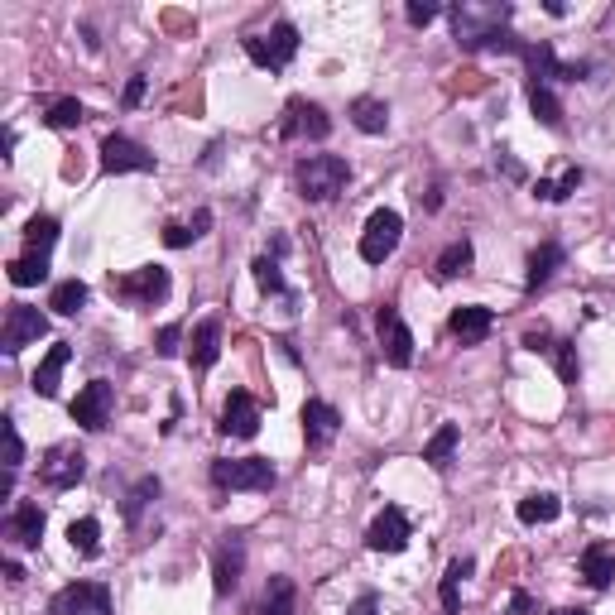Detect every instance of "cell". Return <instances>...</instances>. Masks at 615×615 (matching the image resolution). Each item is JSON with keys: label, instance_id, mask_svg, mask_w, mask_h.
<instances>
[{"label": "cell", "instance_id": "cell-1", "mask_svg": "<svg viewBox=\"0 0 615 615\" xmlns=\"http://www.w3.org/2000/svg\"><path fill=\"white\" fill-rule=\"evenodd\" d=\"M294 183H298V197H303V202H332V197L346 193L351 164H346L342 154H308V159H298Z\"/></svg>", "mask_w": 615, "mask_h": 615}, {"label": "cell", "instance_id": "cell-2", "mask_svg": "<svg viewBox=\"0 0 615 615\" xmlns=\"http://www.w3.org/2000/svg\"><path fill=\"white\" fill-rule=\"evenodd\" d=\"M510 15H515L510 5H457V10H452V34H457V49H467V53L491 49V39L510 25Z\"/></svg>", "mask_w": 615, "mask_h": 615}, {"label": "cell", "instance_id": "cell-3", "mask_svg": "<svg viewBox=\"0 0 615 615\" xmlns=\"http://www.w3.org/2000/svg\"><path fill=\"white\" fill-rule=\"evenodd\" d=\"M279 481L270 457H222L212 462V486L217 491H270Z\"/></svg>", "mask_w": 615, "mask_h": 615}, {"label": "cell", "instance_id": "cell-4", "mask_svg": "<svg viewBox=\"0 0 615 615\" xmlns=\"http://www.w3.org/2000/svg\"><path fill=\"white\" fill-rule=\"evenodd\" d=\"M241 44H246V53H250V63H255V68L284 73V68L294 63V53H298V29L289 25V20H279L270 34H246Z\"/></svg>", "mask_w": 615, "mask_h": 615}, {"label": "cell", "instance_id": "cell-5", "mask_svg": "<svg viewBox=\"0 0 615 615\" xmlns=\"http://www.w3.org/2000/svg\"><path fill=\"white\" fill-rule=\"evenodd\" d=\"M173 289V279L164 265H145V270H135V274H111V294H121L125 303H140V308H154V303H164Z\"/></svg>", "mask_w": 615, "mask_h": 615}, {"label": "cell", "instance_id": "cell-6", "mask_svg": "<svg viewBox=\"0 0 615 615\" xmlns=\"http://www.w3.org/2000/svg\"><path fill=\"white\" fill-rule=\"evenodd\" d=\"M399 236H404V217L394 212V207H380V212H370L366 231H361V260L366 265H385L399 246Z\"/></svg>", "mask_w": 615, "mask_h": 615}, {"label": "cell", "instance_id": "cell-7", "mask_svg": "<svg viewBox=\"0 0 615 615\" xmlns=\"http://www.w3.org/2000/svg\"><path fill=\"white\" fill-rule=\"evenodd\" d=\"M327 135H332V116L318 101L289 97L284 116H279V140H327Z\"/></svg>", "mask_w": 615, "mask_h": 615}, {"label": "cell", "instance_id": "cell-8", "mask_svg": "<svg viewBox=\"0 0 615 615\" xmlns=\"http://www.w3.org/2000/svg\"><path fill=\"white\" fill-rule=\"evenodd\" d=\"M82 476H87V452L73 443H53L44 452V462H39V481L49 491H73Z\"/></svg>", "mask_w": 615, "mask_h": 615}, {"label": "cell", "instance_id": "cell-9", "mask_svg": "<svg viewBox=\"0 0 615 615\" xmlns=\"http://www.w3.org/2000/svg\"><path fill=\"white\" fill-rule=\"evenodd\" d=\"M39 337H49V318L39 313V308H29V303H10V313H5V327H0V351L5 356H20L29 342H39Z\"/></svg>", "mask_w": 615, "mask_h": 615}, {"label": "cell", "instance_id": "cell-10", "mask_svg": "<svg viewBox=\"0 0 615 615\" xmlns=\"http://www.w3.org/2000/svg\"><path fill=\"white\" fill-rule=\"evenodd\" d=\"M519 58H524V68H529V77L534 82H582V77L591 73V63H558V53H553V44H524L519 49Z\"/></svg>", "mask_w": 615, "mask_h": 615}, {"label": "cell", "instance_id": "cell-11", "mask_svg": "<svg viewBox=\"0 0 615 615\" xmlns=\"http://www.w3.org/2000/svg\"><path fill=\"white\" fill-rule=\"evenodd\" d=\"M375 327H380V351H385V361H390L394 370L414 366V332H409V322L399 318L394 303H385V308L375 313Z\"/></svg>", "mask_w": 615, "mask_h": 615}, {"label": "cell", "instance_id": "cell-12", "mask_svg": "<svg viewBox=\"0 0 615 615\" xmlns=\"http://www.w3.org/2000/svg\"><path fill=\"white\" fill-rule=\"evenodd\" d=\"M111 409H116V385H111V380H92V385H82L73 399V423L87 428V433H101V428L111 423Z\"/></svg>", "mask_w": 615, "mask_h": 615}, {"label": "cell", "instance_id": "cell-13", "mask_svg": "<svg viewBox=\"0 0 615 615\" xmlns=\"http://www.w3.org/2000/svg\"><path fill=\"white\" fill-rule=\"evenodd\" d=\"M159 159L130 135H106L101 140V173H154Z\"/></svg>", "mask_w": 615, "mask_h": 615}, {"label": "cell", "instance_id": "cell-14", "mask_svg": "<svg viewBox=\"0 0 615 615\" xmlns=\"http://www.w3.org/2000/svg\"><path fill=\"white\" fill-rule=\"evenodd\" d=\"M49 615H111V587L106 582H73L49 601Z\"/></svg>", "mask_w": 615, "mask_h": 615}, {"label": "cell", "instance_id": "cell-15", "mask_svg": "<svg viewBox=\"0 0 615 615\" xmlns=\"http://www.w3.org/2000/svg\"><path fill=\"white\" fill-rule=\"evenodd\" d=\"M409 539H414V524H409V515H404L399 505H385L380 515L370 519V529H366V548H370V553H404V548H409Z\"/></svg>", "mask_w": 615, "mask_h": 615}, {"label": "cell", "instance_id": "cell-16", "mask_svg": "<svg viewBox=\"0 0 615 615\" xmlns=\"http://www.w3.org/2000/svg\"><path fill=\"white\" fill-rule=\"evenodd\" d=\"M222 433L226 438H255L260 433V399L250 390H231L222 404Z\"/></svg>", "mask_w": 615, "mask_h": 615}, {"label": "cell", "instance_id": "cell-17", "mask_svg": "<svg viewBox=\"0 0 615 615\" xmlns=\"http://www.w3.org/2000/svg\"><path fill=\"white\" fill-rule=\"evenodd\" d=\"M241 572H246V543L236 534H226L217 558H212V587H217V596H231L241 587Z\"/></svg>", "mask_w": 615, "mask_h": 615}, {"label": "cell", "instance_id": "cell-18", "mask_svg": "<svg viewBox=\"0 0 615 615\" xmlns=\"http://www.w3.org/2000/svg\"><path fill=\"white\" fill-rule=\"evenodd\" d=\"M491 327H495V313L486 308V303H462V308H452V318H447V332H452L462 346L486 342Z\"/></svg>", "mask_w": 615, "mask_h": 615}, {"label": "cell", "instance_id": "cell-19", "mask_svg": "<svg viewBox=\"0 0 615 615\" xmlns=\"http://www.w3.org/2000/svg\"><path fill=\"white\" fill-rule=\"evenodd\" d=\"M337 433H342V414L327 399H308L303 404V438H308V447H332Z\"/></svg>", "mask_w": 615, "mask_h": 615}, {"label": "cell", "instance_id": "cell-20", "mask_svg": "<svg viewBox=\"0 0 615 615\" xmlns=\"http://www.w3.org/2000/svg\"><path fill=\"white\" fill-rule=\"evenodd\" d=\"M5 539L20 543V548H39V539H44V510H39V500H15V510L5 515Z\"/></svg>", "mask_w": 615, "mask_h": 615}, {"label": "cell", "instance_id": "cell-21", "mask_svg": "<svg viewBox=\"0 0 615 615\" xmlns=\"http://www.w3.org/2000/svg\"><path fill=\"white\" fill-rule=\"evenodd\" d=\"M188 361H193V370H212L217 361H222V318H202L193 327Z\"/></svg>", "mask_w": 615, "mask_h": 615}, {"label": "cell", "instance_id": "cell-22", "mask_svg": "<svg viewBox=\"0 0 615 615\" xmlns=\"http://www.w3.org/2000/svg\"><path fill=\"white\" fill-rule=\"evenodd\" d=\"M563 260H567V250L558 246V241H543L534 255H529V274H524V289L534 294V289H543L553 274L563 270Z\"/></svg>", "mask_w": 615, "mask_h": 615}, {"label": "cell", "instance_id": "cell-23", "mask_svg": "<svg viewBox=\"0 0 615 615\" xmlns=\"http://www.w3.org/2000/svg\"><path fill=\"white\" fill-rule=\"evenodd\" d=\"M73 361V346L68 342H53L49 346V356L39 361V370H34V394L39 399H53L58 394V375H63V366Z\"/></svg>", "mask_w": 615, "mask_h": 615}, {"label": "cell", "instance_id": "cell-24", "mask_svg": "<svg viewBox=\"0 0 615 615\" xmlns=\"http://www.w3.org/2000/svg\"><path fill=\"white\" fill-rule=\"evenodd\" d=\"M582 577H587V587H596V591H606L615 582V553L606 548V543H587L582 548Z\"/></svg>", "mask_w": 615, "mask_h": 615}, {"label": "cell", "instance_id": "cell-25", "mask_svg": "<svg viewBox=\"0 0 615 615\" xmlns=\"http://www.w3.org/2000/svg\"><path fill=\"white\" fill-rule=\"evenodd\" d=\"M351 125H356L361 135H385V130H390V101L356 97L351 101Z\"/></svg>", "mask_w": 615, "mask_h": 615}, {"label": "cell", "instance_id": "cell-26", "mask_svg": "<svg viewBox=\"0 0 615 615\" xmlns=\"http://www.w3.org/2000/svg\"><path fill=\"white\" fill-rule=\"evenodd\" d=\"M471 265H476V250H471V241L462 236V241H452V246L438 255V265H433V279H438V284H452V279L471 274Z\"/></svg>", "mask_w": 615, "mask_h": 615}, {"label": "cell", "instance_id": "cell-27", "mask_svg": "<svg viewBox=\"0 0 615 615\" xmlns=\"http://www.w3.org/2000/svg\"><path fill=\"white\" fill-rule=\"evenodd\" d=\"M457 443H462V428L457 423H443L433 438H428V447H423V462L433 471H447L452 467V452H457Z\"/></svg>", "mask_w": 615, "mask_h": 615}, {"label": "cell", "instance_id": "cell-28", "mask_svg": "<svg viewBox=\"0 0 615 615\" xmlns=\"http://www.w3.org/2000/svg\"><path fill=\"white\" fill-rule=\"evenodd\" d=\"M519 524H553V519L563 515V500L558 495H548V491H534V495H524L519 500Z\"/></svg>", "mask_w": 615, "mask_h": 615}, {"label": "cell", "instance_id": "cell-29", "mask_svg": "<svg viewBox=\"0 0 615 615\" xmlns=\"http://www.w3.org/2000/svg\"><path fill=\"white\" fill-rule=\"evenodd\" d=\"M87 298H92V289H87L82 279H63V284H53L49 308L53 313H63V318H77V313L87 308Z\"/></svg>", "mask_w": 615, "mask_h": 615}, {"label": "cell", "instance_id": "cell-30", "mask_svg": "<svg viewBox=\"0 0 615 615\" xmlns=\"http://www.w3.org/2000/svg\"><path fill=\"white\" fill-rule=\"evenodd\" d=\"M44 279H49V255L25 250V255L10 260V284H15V289H34V284H44Z\"/></svg>", "mask_w": 615, "mask_h": 615}, {"label": "cell", "instance_id": "cell-31", "mask_svg": "<svg viewBox=\"0 0 615 615\" xmlns=\"http://www.w3.org/2000/svg\"><path fill=\"white\" fill-rule=\"evenodd\" d=\"M471 558H452L447 563V577H443V587H438V601H443V611L447 615H457L462 611V577H471Z\"/></svg>", "mask_w": 615, "mask_h": 615}, {"label": "cell", "instance_id": "cell-32", "mask_svg": "<svg viewBox=\"0 0 615 615\" xmlns=\"http://www.w3.org/2000/svg\"><path fill=\"white\" fill-rule=\"evenodd\" d=\"M250 270H255V284H260L265 294H274V298H289V303H298V294H294V289H289V279H284V270H279V260H274V255H260V260H255Z\"/></svg>", "mask_w": 615, "mask_h": 615}, {"label": "cell", "instance_id": "cell-33", "mask_svg": "<svg viewBox=\"0 0 615 615\" xmlns=\"http://www.w3.org/2000/svg\"><path fill=\"white\" fill-rule=\"evenodd\" d=\"M529 111L539 116L548 130H563V101L553 97V87H543V82H529Z\"/></svg>", "mask_w": 615, "mask_h": 615}, {"label": "cell", "instance_id": "cell-34", "mask_svg": "<svg viewBox=\"0 0 615 615\" xmlns=\"http://www.w3.org/2000/svg\"><path fill=\"white\" fill-rule=\"evenodd\" d=\"M294 606H298L294 577H270V587H265V615H294Z\"/></svg>", "mask_w": 615, "mask_h": 615}, {"label": "cell", "instance_id": "cell-35", "mask_svg": "<svg viewBox=\"0 0 615 615\" xmlns=\"http://www.w3.org/2000/svg\"><path fill=\"white\" fill-rule=\"evenodd\" d=\"M68 543H73V553H82V558H97L101 553V524L92 515L73 519V524H68Z\"/></svg>", "mask_w": 615, "mask_h": 615}, {"label": "cell", "instance_id": "cell-36", "mask_svg": "<svg viewBox=\"0 0 615 615\" xmlns=\"http://www.w3.org/2000/svg\"><path fill=\"white\" fill-rule=\"evenodd\" d=\"M159 491H164V486H159V476H140V481H135V491L125 495V524H140V515H145V505L149 500H159Z\"/></svg>", "mask_w": 615, "mask_h": 615}, {"label": "cell", "instance_id": "cell-37", "mask_svg": "<svg viewBox=\"0 0 615 615\" xmlns=\"http://www.w3.org/2000/svg\"><path fill=\"white\" fill-rule=\"evenodd\" d=\"M577 188H582V169H567L558 183H553V178H539V183H534V197H539V202H567Z\"/></svg>", "mask_w": 615, "mask_h": 615}, {"label": "cell", "instance_id": "cell-38", "mask_svg": "<svg viewBox=\"0 0 615 615\" xmlns=\"http://www.w3.org/2000/svg\"><path fill=\"white\" fill-rule=\"evenodd\" d=\"M82 121H87V111H82V101L77 97L53 101L49 111H44V125H49V130H77Z\"/></svg>", "mask_w": 615, "mask_h": 615}, {"label": "cell", "instance_id": "cell-39", "mask_svg": "<svg viewBox=\"0 0 615 615\" xmlns=\"http://www.w3.org/2000/svg\"><path fill=\"white\" fill-rule=\"evenodd\" d=\"M53 246H58V222H53V217H29L25 250H34V255H49Z\"/></svg>", "mask_w": 615, "mask_h": 615}, {"label": "cell", "instance_id": "cell-40", "mask_svg": "<svg viewBox=\"0 0 615 615\" xmlns=\"http://www.w3.org/2000/svg\"><path fill=\"white\" fill-rule=\"evenodd\" d=\"M553 366H558V380H563V385H577V375H582V366H577V342L558 337V342H553Z\"/></svg>", "mask_w": 615, "mask_h": 615}, {"label": "cell", "instance_id": "cell-41", "mask_svg": "<svg viewBox=\"0 0 615 615\" xmlns=\"http://www.w3.org/2000/svg\"><path fill=\"white\" fill-rule=\"evenodd\" d=\"M0 438H5V471H20V462H25V438H20L15 419H0Z\"/></svg>", "mask_w": 615, "mask_h": 615}, {"label": "cell", "instance_id": "cell-42", "mask_svg": "<svg viewBox=\"0 0 615 615\" xmlns=\"http://www.w3.org/2000/svg\"><path fill=\"white\" fill-rule=\"evenodd\" d=\"M404 15H409V25L423 29V25H433L443 10H438V5H428V0H409V5H404Z\"/></svg>", "mask_w": 615, "mask_h": 615}, {"label": "cell", "instance_id": "cell-43", "mask_svg": "<svg viewBox=\"0 0 615 615\" xmlns=\"http://www.w3.org/2000/svg\"><path fill=\"white\" fill-rule=\"evenodd\" d=\"M178 342H183V322H169V327L159 332L154 351H159V356H178Z\"/></svg>", "mask_w": 615, "mask_h": 615}, {"label": "cell", "instance_id": "cell-44", "mask_svg": "<svg viewBox=\"0 0 615 615\" xmlns=\"http://www.w3.org/2000/svg\"><path fill=\"white\" fill-rule=\"evenodd\" d=\"M193 241H197V236L183 222H169V226H164V246H169V250H183V246H193Z\"/></svg>", "mask_w": 615, "mask_h": 615}, {"label": "cell", "instance_id": "cell-45", "mask_svg": "<svg viewBox=\"0 0 615 615\" xmlns=\"http://www.w3.org/2000/svg\"><path fill=\"white\" fill-rule=\"evenodd\" d=\"M145 87H149V82H145V77H140V73H135V77H130V82H125V97H121V106H125V111H135V106L145 101Z\"/></svg>", "mask_w": 615, "mask_h": 615}, {"label": "cell", "instance_id": "cell-46", "mask_svg": "<svg viewBox=\"0 0 615 615\" xmlns=\"http://www.w3.org/2000/svg\"><path fill=\"white\" fill-rule=\"evenodd\" d=\"M524 346H529V351H553V332H548V327H529V332H524Z\"/></svg>", "mask_w": 615, "mask_h": 615}, {"label": "cell", "instance_id": "cell-47", "mask_svg": "<svg viewBox=\"0 0 615 615\" xmlns=\"http://www.w3.org/2000/svg\"><path fill=\"white\" fill-rule=\"evenodd\" d=\"M495 169L505 173V178H515V183H524V164H519V159H510V154H505V149H500V154H495Z\"/></svg>", "mask_w": 615, "mask_h": 615}, {"label": "cell", "instance_id": "cell-48", "mask_svg": "<svg viewBox=\"0 0 615 615\" xmlns=\"http://www.w3.org/2000/svg\"><path fill=\"white\" fill-rule=\"evenodd\" d=\"M346 615H380V596H356V601H351V606H346Z\"/></svg>", "mask_w": 615, "mask_h": 615}, {"label": "cell", "instance_id": "cell-49", "mask_svg": "<svg viewBox=\"0 0 615 615\" xmlns=\"http://www.w3.org/2000/svg\"><path fill=\"white\" fill-rule=\"evenodd\" d=\"M207 226H212V212H207V207H197L193 222H188V231H193L197 241H202V236H207Z\"/></svg>", "mask_w": 615, "mask_h": 615}, {"label": "cell", "instance_id": "cell-50", "mask_svg": "<svg viewBox=\"0 0 615 615\" xmlns=\"http://www.w3.org/2000/svg\"><path fill=\"white\" fill-rule=\"evenodd\" d=\"M534 611V596H529V591H515V596H510V611L505 615H529Z\"/></svg>", "mask_w": 615, "mask_h": 615}, {"label": "cell", "instance_id": "cell-51", "mask_svg": "<svg viewBox=\"0 0 615 615\" xmlns=\"http://www.w3.org/2000/svg\"><path fill=\"white\" fill-rule=\"evenodd\" d=\"M5 582H25V567L15 563V558H5Z\"/></svg>", "mask_w": 615, "mask_h": 615}, {"label": "cell", "instance_id": "cell-52", "mask_svg": "<svg viewBox=\"0 0 615 615\" xmlns=\"http://www.w3.org/2000/svg\"><path fill=\"white\" fill-rule=\"evenodd\" d=\"M270 255H274V260H279V255H289V241H284V236H274V241H270Z\"/></svg>", "mask_w": 615, "mask_h": 615}, {"label": "cell", "instance_id": "cell-53", "mask_svg": "<svg viewBox=\"0 0 615 615\" xmlns=\"http://www.w3.org/2000/svg\"><path fill=\"white\" fill-rule=\"evenodd\" d=\"M548 615H591V611H582V606H577V611H572V606H563V611H548Z\"/></svg>", "mask_w": 615, "mask_h": 615}]
</instances>
